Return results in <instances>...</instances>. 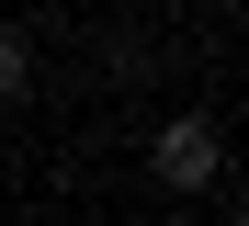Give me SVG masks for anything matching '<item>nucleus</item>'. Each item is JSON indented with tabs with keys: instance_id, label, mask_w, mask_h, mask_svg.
<instances>
[{
	"instance_id": "f257e3e1",
	"label": "nucleus",
	"mask_w": 249,
	"mask_h": 226,
	"mask_svg": "<svg viewBox=\"0 0 249 226\" xmlns=\"http://www.w3.org/2000/svg\"><path fill=\"white\" fill-rule=\"evenodd\" d=\"M147 170L170 181V192H215V181H227V136H215V113H170V124H159V147H147Z\"/></svg>"
},
{
	"instance_id": "7ed1b4c3",
	"label": "nucleus",
	"mask_w": 249,
	"mask_h": 226,
	"mask_svg": "<svg viewBox=\"0 0 249 226\" xmlns=\"http://www.w3.org/2000/svg\"><path fill=\"white\" fill-rule=\"evenodd\" d=\"M238 226H249V192H238Z\"/></svg>"
},
{
	"instance_id": "f03ea898",
	"label": "nucleus",
	"mask_w": 249,
	"mask_h": 226,
	"mask_svg": "<svg viewBox=\"0 0 249 226\" xmlns=\"http://www.w3.org/2000/svg\"><path fill=\"white\" fill-rule=\"evenodd\" d=\"M23 90H34V45H23V34H0V102H23Z\"/></svg>"
}]
</instances>
